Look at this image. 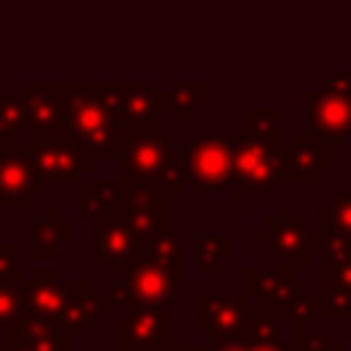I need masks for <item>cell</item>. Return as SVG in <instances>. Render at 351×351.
Listing matches in <instances>:
<instances>
[{
	"label": "cell",
	"mask_w": 351,
	"mask_h": 351,
	"mask_svg": "<svg viewBox=\"0 0 351 351\" xmlns=\"http://www.w3.org/2000/svg\"><path fill=\"white\" fill-rule=\"evenodd\" d=\"M156 351H211V348H208V343L206 346H200V343H178V346L167 343V346H162Z\"/></svg>",
	"instance_id": "e575fe53"
},
{
	"label": "cell",
	"mask_w": 351,
	"mask_h": 351,
	"mask_svg": "<svg viewBox=\"0 0 351 351\" xmlns=\"http://www.w3.org/2000/svg\"><path fill=\"white\" fill-rule=\"evenodd\" d=\"M118 181H121L123 195H126L123 219L129 222L137 241L145 247L159 233H165L170 228V197L165 192H159L156 186H151L145 181H137L126 173H121Z\"/></svg>",
	"instance_id": "52a82bcc"
},
{
	"label": "cell",
	"mask_w": 351,
	"mask_h": 351,
	"mask_svg": "<svg viewBox=\"0 0 351 351\" xmlns=\"http://www.w3.org/2000/svg\"><path fill=\"white\" fill-rule=\"evenodd\" d=\"M250 318L244 293H200L195 296V329L208 337V346L233 340Z\"/></svg>",
	"instance_id": "8fae6325"
},
{
	"label": "cell",
	"mask_w": 351,
	"mask_h": 351,
	"mask_svg": "<svg viewBox=\"0 0 351 351\" xmlns=\"http://www.w3.org/2000/svg\"><path fill=\"white\" fill-rule=\"evenodd\" d=\"M255 241L261 247L269 250L271 258L282 261L285 266H293V263H307L310 258H318L321 255V233L310 230L293 206H285L280 211V219H274L266 230H261L255 236Z\"/></svg>",
	"instance_id": "ba28073f"
},
{
	"label": "cell",
	"mask_w": 351,
	"mask_h": 351,
	"mask_svg": "<svg viewBox=\"0 0 351 351\" xmlns=\"http://www.w3.org/2000/svg\"><path fill=\"white\" fill-rule=\"evenodd\" d=\"M307 132L340 143L351 134V96L335 93L329 88H321L307 96Z\"/></svg>",
	"instance_id": "2e32d148"
},
{
	"label": "cell",
	"mask_w": 351,
	"mask_h": 351,
	"mask_svg": "<svg viewBox=\"0 0 351 351\" xmlns=\"http://www.w3.org/2000/svg\"><path fill=\"white\" fill-rule=\"evenodd\" d=\"M244 134L271 145L282 143V110L280 107H247L244 110Z\"/></svg>",
	"instance_id": "484cf974"
},
{
	"label": "cell",
	"mask_w": 351,
	"mask_h": 351,
	"mask_svg": "<svg viewBox=\"0 0 351 351\" xmlns=\"http://www.w3.org/2000/svg\"><path fill=\"white\" fill-rule=\"evenodd\" d=\"M66 82H22L19 96L27 110V137L41 140L66 132L63 112Z\"/></svg>",
	"instance_id": "9a60e30c"
},
{
	"label": "cell",
	"mask_w": 351,
	"mask_h": 351,
	"mask_svg": "<svg viewBox=\"0 0 351 351\" xmlns=\"http://www.w3.org/2000/svg\"><path fill=\"white\" fill-rule=\"evenodd\" d=\"M27 134V110L19 93H0V148L22 143Z\"/></svg>",
	"instance_id": "4316f807"
},
{
	"label": "cell",
	"mask_w": 351,
	"mask_h": 351,
	"mask_svg": "<svg viewBox=\"0 0 351 351\" xmlns=\"http://www.w3.org/2000/svg\"><path fill=\"white\" fill-rule=\"evenodd\" d=\"M181 159L195 195L208 197L233 181V143L230 134H195L181 145Z\"/></svg>",
	"instance_id": "5b68a950"
},
{
	"label": "cell",
	"mask_w": 351,
	"mask_h": 351,
	"mask_svg": "<svg viewBox=\"0 0 351 351\" xmlns=\"http://www.w3.org/2000/svg\"><path fill=\"white\" fill-rule=\"evenodd\" d=\"M318 318L324 321H351V291L343 285H321Z\"/></svg>",
	"instance_id": "f1b7e54d"
},
{
	"label": "cell",
	"mask_w": 351,
	"mask_h": 351,
	"mask_svg": "<svg viewBox=\"0 0 351 351\" xmlns=\"http://www.w3.org/2000/svg\"><path fill=\"white\" fill-rule=\"evenodd\" d=\"M74 282H60L58 269H36L27 282H22V310L38 318H55L63 313Z\"/></svg>",
	"instance_id": "e0dca14e"
},
{
	"label": "cell",
	"mask_w": 351,
	"mask_h": 351,
	"mask_svg": "<svg viewBox=\"0 0 351 351\" xmlns=\"http://www.w3.org/2000/svg\"><path fill=\"white\" fill-rule=\"evenodd\" d=\"M184 178H186L184 159H181V154H176V156H170V162L165 165V170L159 173V178H156L151 186H156V189L165 192L167 197H178V195L184 192Z\"/></svg>",
	"instance_id": "d6a6232c"
},
{
	"label": "cell",
	"mask_w": 351,
	"mask_h": 351,
	"mask_svg": "<svg viewBox=\"0 0 351 351\" xmlns=\"http://www.w3.org/2000/svg\"><path fill=\"white\" fill-rule=\"evenodd\" d=\"M0 351H71V332L63 329L55 318L27 315L8 329Z\"/></svg>",
	"instance_id": "ac0fdd59"
},
{
	"label": "cell",
	"mask_w": 351,
	"mask_h": 351,
	"mask_svg": "<svg viewBox=\"0 0 351 351\" xmlns=\"http://www.w3.org/2000/svg\"><path fill=\"white\" fill-rule=\"evenodd\" d=\"M184 282V258L159 263L140 258L137 263L123 269V282L110 288V302L115 307H134V304H159L178 296Z\"/></svg>",
	"instance_id": "277c9868"
},
{
	"label": "cell",
	"mask_w": 351,
	"mask_h": 351,
	"mask_svg": "<svg viewBox=\"0 0 351 351\" xmlns=\"http://www.w3.org/2000/svg\"><path fill=\"white\" fill-rule=\"evenodd\" d=\"M318 222H321L318 233H351V181L329 206H321Z\"/></svg>",
	"instance_id": "83f0119b"
},
{
	"label": "cell",
	"mask_w": 351,
	"mask_h": 351,
	"mask_svg": "<svg viewBox=\"0 0 351 351\" xmlns=\"http://www.w3.org/2000/svg\"><path fill=\"white\" fill-rule=\"evenodd\" d=\"M321 285L351 291V233H321Z\"/></svg>",
	"instance_id": "44dd1931"
},
{
	"label": "cell",
	"mask_w": 351,
	"mask_h": 351,
	"mask_svg": "<svg viewBox=\"0 0 351 351\" xmlns=\"http://www.w3.org/2000/svg\"><path fill=\"white\" fill-rule=\"evenodd\" d=\"M173 151H170V134L159 132L156 126H145V129H126L121 132V159L123 167L121 173L154 184L159 178V173L165 170V165L170 162Z\"/></svg>",
	"instance_id": "30bf717a"
},
{
	"label": "cell",
	"mask_w": 351,
	"mask_h": 351,
	"mask_svg": "<svg viewBox=\"0 0 351 351\" xmlns=\"http://www.w3.org/2000/svg\"><path fill=\"white\" fill-rule=\"evenodd\" d=\"M33 165L44 181H60V184H85V176L96 167V159L74 143L66 132L30 140L27 143Z\"/></svg>",
	"instance_id": "8992f818"
},
{
	"label": "cell",
	"mask_w": 351,
	"mask_h": 351,
	"mask_svg": "<svg viewBox=\"0 0 351 351\" xmlns=\"http://www.w3.org/2000/svg\"><path fill=\"white\" fill-rule=\"evenodd\" d=\"M332 167V143L313 132H299L282 145V184H318Z\"/></svg>",
	"instance_id": "4fadbf2b"
},
{
	"label": "cell",
	"mask_w": 351,
	"mask_h": 351,
	"mask_svg": "<svg viewBox=\"0 0 351 351\" xmlns=\"http://www.w3.org/2000/svg\"><path fill=\"white\" fill-rule=\"evenodd\" d=\"M118 310V351H156L170 343V302Z\"/></svg>",
	"instance_id": "9c48e42d"
},
{
	"label": "cell",
	"mask_w": 351,
	"mask_h": 351,
	"mask_svg": "<svg viewBox=\"0 0 351 351\" xmlns=\"http://www.w3.org/2000/svg\"><path fill=\"white\" fill-rule=\"evenodd\" d=\"M121 82H66V134L93 159L121 156Z\"/></svg>",
	"instance_id": "6da1fadb"
},
{
	"label": "cell",
	"mask_w": 351,
	"mask_h": 351,
	"mask_svg": "<svg viewBox=\"0 0 351 351\" xmlns=\"http://www.w3.org/2000/svg\"><path fill=\"white\" fill-rule=\"evenodd\" d=\"M162 107H165V96H159L156 82H121V104H118L121 132L156 126V115Z\"/></svg>",
	"instance_id": "ffe728a7"
},
{
	"label": "cell",
	"mask_w": 351,
	"mask_h": 351,
	"mask_svg": "<svg viewBox=\"0 0 351 351\" xmlns=\"http://www.w3.org/2000/svg\"><path fill=\"white\" fill-rule=\"evenodd\" d=\"M244 296L255 299V304L261 307H269L280 321L310 324L318 318V296L307 293L304 282L296 277L291 266H282L277 271L247 269Z\"/></svg>",
	"instance_id": "7a4b0ae2"
},
{
	"label": "cell",
	"mask_w": 351,
	"mask_h": 351,
	"mask_svg": "<svg viewBox=\"0 0 351 351\" xmlns=\"http://www.w3.org/2000/svg\"><path fill=\"white\" fill-rule=\"evenodd\" d=\"M208 104V85L206 82H173L165 96L167 115L173 121H192Z\"/></svg>",
	"instance_id": "cb8c5ba5"
},
{
	"label": "cell",
	"mask_w": 351,
	"mask_h": 351,
	"mask_svg": "<svg viewBox=\"0 0 351 351\" xmlns=\"http://www.w3.org/2000/svg\"><path fill=\"white\" fill-rule=\"evenodd\" d=\"M181 252H184V241H181V236H178V233H173V230L167 228V230H165V233H159L151 244H145L143 258H148V261H159V263H167V261L181 258Z\"/></svg>",
	"instance_id": "4dcf8cb0"
},
{
	"label": "cell",
	"mask_w": 351,
	"mask_h": 351,
	"mask_svg": "<svg viewBox=\"0 0 351 351\" xmlns=\"http://www.w3.org/2000/svg\"><path fill=\"white\" fill-rule=\"evenodd\" d=\"M25 318L22 310V282L0 280V329H11Z\"/></svg>",
	"instance_id": "f546056e"
},
{
	"label": "cell",
	"mask_w": 351,
	"mask_h": 351,
	"mask_svg": "<svg viewBox=\"0 0 351 351\" xmlns=\"http://www.w3.org/2000/svg\"><path fill=\"white\" fill-rule=\"evenodd\" d=\"M19 244H0V280L22 282L19 280Z\"/></svg>",
	"instance_id": "836d02e7"
},
{
	"label": "cell",
	"mask_w": 351,
	"mask_h": 351,
	"mask_svg": "<svg viewBox=\"0 0 351 351\" xmlns=\"http://www.w3.org/2000/svg\"><path fill=\"white\" fill-rule=\"evenodd\" d=\"M233 255L230 230H197L195 233V263L200 269H219Z\"/></svg>",
	"instance_id": "d4e9b609"
},
{
	"label": "cell",
	"mask_w": 351,
	"mask_h": 351,
	"mask_svg": "<svg viewBox=\"0 0 351 351\" xmlns=\"http://www.w3.org/2000/svg\"><path fill=\"white\" fill-rule=\"evenodd\" d=\"M233 143V181L236 197L244 195H280L282 192V145L252 140L244 132L230 134Z\"/></svg>",
	"instance_id": "3957f363"
},
{
	"label": "cell",
	"mask_w": 351,
	"mask_h": 351,
	"mask_svg": "<svg viewBox=\"0 0 351 351\" xmlns=\"http://www.w3.org/2000/svg\"><path fill=\"white\" fill-rule=\"evenodd\" d=\"M110 296L96 291V282H74V291L63 307V313L58 315V324L69 332H96V326L101 321H107L110 315Z\"/></svg>",
	"instance_id": "d6986e66"
},
{
	"label": "cell",
	"mask_w": 351,
	"mask_h": 351,
	"mask_svg": "<svg viewBox=\"0 0 351 351\" xmlns=\"http://www.w3.org/2000/svg\"><path fill=\"white\" fill-rule=\"evenodd\" d=\"M69 244H71V222L60 219V211L55 206H47L44 217L30 230V255L33 258H55Z\"/></svg>",
	"instance_id": "7402d4cb"
},
{
	"label": "cell",
	"mask_w": 351,
	"mask_h": 351,
	"mask_svg": "<svg viewBox=\"0 0 351 351\" xmlns=\"http://www.w3.org/2000/svg\"><path fill=\"white\" fill-rule=\"evenodd\" d=\"M123 186L121 181L104 184V181H85L82 184V214L90 219H104V217H121L123 214Z\"/></svg>",
	"instance_id": "603a6c76"
},
{
	"label": "cell",
	"mask_w": 351,
	"mask_h": 351,
	"mask_svg": "<svg viewBox=\"0 0 351 351\" xmlns=\"http://www.w3.org/2000/svg\"><path fill=\"white\" fill-rule=\"evenodd\" d=\"M47 192V181L38 176L30 148L25 143L0 148V208H30L36 197Z\"/></svg>",
	"instance_id": "7c38bea8"
},
{
	"label": "cell",
	"mask_w": 351,
	"mask_h": 351,
	"mask_svg": "<svg viewBox=\"0 0 351 351\" xmlns=\"http://www.w3.org/2000/svg\"><path fill=\"white\" fill-rule=\"evenodd\" d=\"M293 351H346L332 332H307V324H296V340Z\"/></svg>",
	"instance_id": "1f68e13d"
},
{
	"label": "cell",
	"mask_w": 351,
	"mask_h": 351,
	"mask_svg": "<svg viewBox=\"0 0 351 351\" xmlns=\"http://www.w3.org/2000/svg\"><path fill=\"white\" fill-rule=\"evenodd\" d=\"M145 247L132 233L129 222L121 217H104L96 219L93 233V266L96 271H123L126 266L137 263L143 258Z\"/></svg>",
	"instance_id": "5bb4252c"
}]
</instances>
